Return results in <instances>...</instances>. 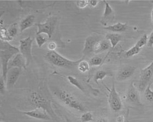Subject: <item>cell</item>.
<instances>
[{
	"instance_id": "cell-1",
	"label": "cell",
	"mask_w": 153,
	"mask_h": 122,
	"mask_svg": "<svg viewBox=\"0 0 153 122\" xmlns=\"http://www.w3.org/2000/svg\"><path fill=\"white\" fill-rule=\"evenodd\" d=\"M30 101L31 105L35 107L45 110L53 121L59 122L57 115L52 108L51 102L48 98L36 91H33L30 95Z\"/></svg>"
},
{
	"instance_id": "cell-2",
	"label": "cell",
	"mask_w": 153,
	"mask_h": 122,
	"mask_svg": "<svg viewBox=\"0 0 153 122\" xmlns=\"http://www.w3.org/2000/svg\"><path fill=\"white\" fill-rule=\"evenodd\" d=\"M53 94L59 99L63 104L68 107L79 112H85L86 109L83 104L73 95L65 90H56Z\"/></svg>"
},
{
	"instance_id": "cell-3",
	"label": "cell",
	"mask_w": 153,
	"mask_h": 122,
	"mask_svg": "<svg viewBox=\"0 0 153 122\" xmlns=\"http://www.w3.org/2000/svg\"><path fill=\"white\" fill-rule=\"evenodd\" d=\"M45 56L46 59L53 65L65 68H72L78 66L79 63L83 59L82 58L77 61L70 60L61 55L56 51H49Z\"/></svg>"
},
{
	"instance_id": "cell-4",
	"label": "cell",
	"mask_w": 153,
	"mask_h": 122,
	"mask_svg": "<svg viewBox=\"0 0 153 122\" xmlns=\"http://www.w3.org/2000/svg\"><path fill=\"white\" fill-rule=\"evenodd\" d=\"M106 89L108 90V102L110 107L113 111L118 112L122 110L123 108L122 101L115 87L114 81H112L111 89Z\"/></svg>"
},
{
	"instance_id": "cell-5",
	"label": "cell",
	"mask_w": 153,
	"mask_h": 122,
	"mask_svg": "<svg viewBox=\"0 0 153 122\" xmlns=\"http://www.w3.org/2000/svg\"><path fill=\"white\" fill-rule=\"evenodd\" d=\"M57 21V18L56 16H52L49 17L45 23L38 24V31L36 35L44 34L48 35L49 38H51L56 28Z\"/></svg>"
},
{
	"instance_id": "cell-6",
	"label": "cell",
	"mask_w": 153,
	"mask_h": 122,
	"mask_svg": "<svg viewBox=\"0 0 153 122\" xmlns=\"http://www.w3.org/2000/svg\"><path fill=\"white\" fill-rule=\"evenodd\" d=\"M153 77V61L149 66L142 69L140 72V79L138 89L142 92L149 85Z\"/></svg>"
},
{
	"instance_id": "cell-7",
	"label": "cell",
	"mask_w": 153,
	"mask_h": 122,
	"mask_svg": "<svg viewBox=\"0 0 153 122\" xmlns=\"http://www.w3.org/2000/svg\"><path fill=\"white\" fill-rule=\"evenodd\" d=\"M33 40L30 36L20 40L19 51L25 57L27 62V66H29L32 59V44Z\"/></svg>"
},
{
	"instance_id": "cell-8",
	"label": "cell",
	"mask_w": 153,
	"mask_h": 122,
	"mask_svg": "<svg viewBox=\"0 0 153 122\" xmlns=\"http://www.w3.org/2000/svg\"><path fill=\"white\" fill-rule=\"evenodd\" d=\"M0 55H1L2 70V76L4 78V81H6L7 72L8 70V64L10 59L16 55V54L14 53L10 52L7 51L1 50Z\"/></svg>"
},
{
	"instance_id": "cell-9",
	"label": "cell",
	"mask_w": 153,
	"mask_h": 122,
	"mask_svg": "<svg viewBox=\"0 0 153 122\" xmlns=\"http://www.w3.org/2000/svg\"><path fill=\"white\" fill-rule=\"evenodd\" d=\"M22 73V69L19 68H12L8 70L6 78V87L8 89L13 88L17 83Z\"/></svg>"
},
{
	"instance_id": "cell-10",
	"label": "cell",
	"mask_w": 153,
	"mask_h": 122,
	"mask_svg": "<svg viewBox=\"0 0 153 122\" xmlns=\"http://www.w3.org/2000/svg\"><path fill=\"white\" fill-rule=\"evenodd\" d=\"M100 38L97 35H92L87 37L84 42L83 53L84 56L89 55L94 52V48L97 42L100 41Z\"/></svg>"
},
{
	"instance_id": "cell-11",
	"label": "cell",
	"mask_w": 153,
	"mask_h": 122,
	"mask_svg": "<svg viewBox=\"0 0 153 122\" xmlns=\"http://www.w3.org/2000/svg\"><path fill=\"white\" fill-rule=\"evenodd\" d=\"M126 100L127 102L131 104L135 105L142 106V104L140 102L139 92L137 90L134 85L133 82L130 85L127 92L126 95Z\"/></svg>"
},
{
	"instance_id": "cell-12",
	"label": "cell",
	"mask_w": 153,
	"mask_h": 122,
	"mask_svg": "<svg viewBox=\"0 0 153 122\" xmlns=\"http://www.w3.org/2000/svg\"><path fill=\"white\" fill-rule=\"evenodd\" d=\"M21 112L23 115H27L28 117H30L33 118L44 121H50L52 119L49 114L45 110L41 108H36L35 109L31 111H21Z\"/></svg>"
},
{
	"instance_id": "cell-13",
	"label": "cell",
	"mask_w": 153,
	"mask_h": 122,
	"mask_svg": "<svg viewBox=\"0 0 153 122\" xmlns=\"http://www.w3.org/2000/svg\"><path fill=\"white\" fill-rule=\"evenodd\" d=\"M27 62L25 57L21 53H18L10 59L8 64V70L12 68H19L21 69H25Z\"/></svg>"
},
{
	"instance_id": "cell-14",
	"label": "cell",
	"mask_w": 153,
	"mask_h": 122,
	"mask_svg": "<svg viewBox=\"0 0 153 122\" xmlns=\"http://www.w3.org/2000/svg\"><path fill=\"white\" fill-rule=\"evenodd\" d=\"M136 67L127 65L123 67L122 68L119 70L117 75V80L120 81H122L127 80L133 75L136 71Z\"/></svg>"
},
{
	"instance_id": "cell-15",
	"label": "cell",
	"mask_w": 153,
	"mask_h": 122,
	"mask_svg": "<svg viewBox=\"0 0 153 122\" xmlns=\"http://www.w3.org/2000/svg\"><path fill=\"white\" fill-rule=\"evenodd\" d=\"M122 35H120L117 33H108L105 36V38L108 40L111 46L110 52L118 45V43L122 41Z\"/></svg>"
},
{
	"instance_id": "cell-16",
	"label": "cell",
	"mask_w": 153,
	"mask_h": 122,
	"mask_svg": "<svg viewBox=\"0 0 153 122\" xmlns=\"http://www.w3.org/2000/svg\"><path fill=\"white\" fill-rule=\"evenodd\" d=\"M127 28V23H122L118 22L115 24L109 25L108 27H104L105 30L108 31L113 32V33H122L125 32Z\"/></svg>"
},
{
	"instance_id": "cell-17",
	"label": "cell",
	"mask_w": 153,
	"mask_h": 122,
	"mask_svg": "<svg viewBox=\"0 0 153 122\" xmlns=\"http://www.w3.org/2000/svg\"><path fill=\"white\" fill-rule=\"evenodd\" d=\"M35 17L34 15H29L25 18L20 24V30L21 32H24L26 29L33 26L35 21Z\"/></svg>"
},
{
	"instance_id": "cell-18",
	"label": "cell",
	"mask_w": 153,
	"mask_h": 122,
	"mask_svg": "<svg viewBox=\"0 0 153 122\" xmlns=\"http://www.w3.org/2000/svg\"><path fill=\"white\" fill-rule=\"evenodd\" d=\"M1 50L2 51H7L10 52L14 53L17 55L18 53L20 52L19 49L12 45L8 41H1Z\"/></svg>"
},
{
	"instance_id": "cell-19",
	"label": "cell",
	"mask_w": 153,
	"mask_h": 122,
	"mask_svg": "<svg viewBox=\"0 0 153 122\" xmlns=\"http://www.w3.org/2000/svg\"><path fill=\"white\" fill-rule=\"evenodd\" d=\"M104 2L105 3V10L102 16V20L105 21L112 16L114 12L107 1H104Z\"/></svg>"
},
{
	"instance_id": "cell-20",
	"label": "cell",
	"mask_w": 153,
	"mask_h": 122,
	"mask_svg": "<svg viewBox=\"0 0 153 122\" xmlns=\"http://www.w3.org/2000/svg\"><path fill=\"white\" fill-rule=\"evenodd\" d=\"M67 80L70 84H72L73 86L77 88L78 90L81 91L82 92H85V89L82 84H81L80 81L76 79V78L73 77L72 75H69L67 78Z\"/></svg>"
},
{
	"instance_id": "cell-21",
	"label": "cell",
	"mask_w": 153,
	"mask_h": 122,
	"mask_svg": "<svg viewBox=\"0 0 153 122\" xmlns=\"http://www.w3.org/2000/svg\"><path fill=\"white\" fill-rule=\"evenodd\" d=\"M49 36L46 34H41L35 36V40L39 47L41 48L49 40Z\"/></svg>"
},
{
	"instance_id": "cell-22",
	"label": "cell",
	"mask_w": 153,
	"mask_h": 122,
	"mask_svg": "<svg viewBox=\"0 0 153 122\" xmlns=\"http://www.w3.org/2000/svg\"><path fill=\"white\" fill-rule=\"evenodd\" d=\"M110 73L108 72L106 70H98L97 72L95 73L94 77V81L97 83L98 84V81L99 80H102L105 78L110 75Z\"/></svg>"
},
{
	"instance_id": "cell-23",
	"label": "cell",
	"mask_w": 153,
	"mask_h": 122,
	"mask_svg": "<svg viewBox=\"0 0 153 122\" xmlns=\"http://www.w3.org/2000/svg\"><path fill=\"white\" fill-rule=\"evenodd\" d=\"M90 64L89 62L82 59L78 65V69L82 73H85L90 70Z\"/></svg>"
},
{
	"instance_id": "cell-24",
	"label": "cell",
	"mask_w": 153,
	"mask_h": 122,
	"mask_svg": "<svg viewBox=\"0 0 153 122\" xmlns=\"http://www.w3.org/2000/svg\"><path fill=\"white\" fill-rule=\"evenodd\" d=\"M111 47L110 41L108 40H104L100 41V47L97 53L102 52L105 51H107Z\"/></svg>"
},
{
	"instance_id": "cell-25",
	"label": "cell",
	"mask_w": 153,
	"mask_h": 122,
	"mask_svg": "<svg viewBox=\"0 0 153 122\" xmlns=\"http://www.w3.org/2000/svg\"><path fill=\"white\" fill-rule=\"evenodd\" d=\"M0 37L1 41H10L13 40V38H10L8 34V30L6 28H1L0 30Z\"/></svg>"
},
{
	"instance_id": "cell-26",
	"label": "cell",
	"mask_w": 153,
	"mask_h": 122,
	"mask_svg": "<svg viewBox=\"0 0 153 122\" xmlns=\"http://www.w3.org/2000/svg\"><path fill=\"white\" fill-rule=\"evenodd\" d=\"M141 50V49L137 47V46L134 45L131 47V49H129L126 52L125 56L127 58L132 57L133 56H135L136 55L138 54Z\"/></svg>"
},
{
	"instance_id": "cell-27",
	"label": "cell",
	"mask_w": 153,
	"mask_h": 122,
	"mask_svg": "<svg viewBox=\"0 0 153 122\" xmlns=\"http://www.w3.org/2000/svg\"><path fill=\"white\" fill-rule=\"evenodd\" d=\"M89 63L91 66H99L104 63V61L100 57L94 56L90 59Z\"/></svg>"
},
{
	"instance_id": "cell-28",
	"label": "cell",
	"mask_w": 153,
	"mask_h": 122,
	"mask_svg": "<svg viewBox=\"0 0 153 122\" xmlns=\"http://www.w3.org/2000/svg\"><path fill=\"white\" fill-rule=\"evenodd\" d=\"M144 94L146 100L153 104V91L151 89V84L146 87L144 90Z\"/></svg>"
},
{
	"instance_id": "cell-29",
	"label": "cell",
	"mask_w": 153,
	"mask_h": 122,
	"mask_svg": "<svg viewBox=\"0 0 153 122\" xmlns=\"http://www.w3.org/2000/svg\"><path fill=\"white\" fill-rule=\"evenodd\" d=\"M81 122H90L93 121V115L89 112H84L80 117Z\"/></svg>"
},
{
	"instance_id": "cell-30",
	"label": "cell",
	"mask_w": 153,
	"mask_h": 122,
	"mask_svg": "<svg viewBox=\"0 0 153 122\" xmlns=\"http://www.w3.org/2000/svg\"><path fill=\"white\" fill-rule=\"evenodd\" d=\"M148 41V36L147 34H144L139 38L135 45L138 47L140 49H142V47L147 44Z\"/></svg>"
},
{
	"instance_id": "cell-31",
	"label": "cell",
	"mask_w": 153,
	"mask_h": 122,
	"mask_svg": "<svg viewBox=\"0 0 153 122\" xmlns=\"http://www.w3.org/2000/svg\"><path fill=\"white\" fill-rule=\"evenodd\" d=\"M16 24L12 25L10 28L8 29V33L10 38H13L14 36L17 34L18 29Z\"/></svg>"
},
{
	"instance_id": "cell-32",
	"label": "cell",
	"mask_w": 153,
	"mask_h": 122,
	"mask_svg": "<svg viewBox=\"0 0 153 122\" xmlns=\"http://www.w3.org/2000/svg\"><path fill=\"white\" fill-rule=\"evenodd\" d=\"M76 4L77 7L81 9L85 8L89 5V1L88 0H78L76 1Z\"/></svg>"
},
{
	"instance_id": "cell-33",
	"label": "cell",
	"mask_w": 153,
	"mask_h": 122,
	"mask_svg": "<svg viewBox=\"0 0 153 122\" xmlns=\"http://www.w3.org/2000/svg\"><path fill=\"white\" fill-rule=\"evenodd\" d=\"M6 87V81L4 80V78L1 75L0 78V91L1 94L4 95V94Z\"/></svg>"
},
{
	"instance_id": "cell-34",
	"label": "cell",
	"mask_w": 153,
	"mask_h": 122,
	"mask_svg": "<svg viewBox=\"0 0 153 122\" xmlns=\"http://www.w3.org/2000/svg\"><path fill=\"white\" fill-rule=\"evenodd\" d=\"M56 47H57V45H56V42H54V41L50 42L48 45V48L49 49L50 51H55Z\"/></svg>"
},
{
	"instance_id": "cell-35",
	"label": "cell",
	"mask_w": 153,
	"mask_h": 122,
	"mask_svg": "<svg viewBox=\"0 0 153 122\" xmlns=\"http://www.w3.org/2000/svg\"><path fill=\"white\" fill-rule=\"evenodd\" d=\"M147 45L150 48L152 47V46H153V30L152 33H150L149 36Z\"/></svg>"
},
{
	"instance_id": "cell-36",
	"label": "cell",
	"mask_w": 153,
	"mask_h": 122,
	"mask_svg": "<svg viewBox=\"0 0 153 122\" xmlns=\"http://www.w3.org/2000/svg\"><path fill=\"white\" fill-rule=\"evenodd\" d=\"M98 1L97 0H90L89 1V5H90L91 7H95L98 4Z\"/></svg>"
},
{
	"instance_id": "cell-37",
	"label": "cell",
	"mask_w": 153,
	"mask_h": 122,
	"mask_svg": "<svg viewBox=\"0 0 153 122\" xmlns=\"http://www.w3.org/2000/svg\"><path fill=\"white\" fill-rule=\"evenodd\" d=\"M125 119L123 115H118L116 118V122H125Z\"/></svg>"
},
{
	"instance_id": "cell-38",
	"label": "cell",
	"mask_w": 153,
	"mask_h": 122,
	"mask_svg": "<svg viewBox=\"0 0 153 122\" xmlns=\"http://www.w3.org/2000/svg\"><path fill=\"white\" fill-rule=\"evenodd\" d=\"M96 122H108L107 120L104 118H100L98 119Z\"/></svg>"
},
{
	"instance_id": "cell-39",
	"label": "cell",
	"mask_w": 153,
	"mask_h": 122,
	"mask_svg": "<svg viewBox=\"0 0 153 122\" xmlns=\"http://www.w3.org/2000/svg\"><path fill=\"white\" fill-rule=\"evenodd\" d=\"M151 2L153 4V10H152V23L153 24V1H151Z\"/></svg>"
},
{
	"instance_id": "cell-40",
	"label": "cell",
	"mask_w": 153,
	"mask_h": 122,
	"mask_svg": "<svg viewBox=\"0 0 153 122\" xmlns=\"http://www.w3.org/2000/svg\"><path fill=\"white\" fill-rule=\"evenodd\" d=\"M66 119L67 122H72L71 120H70L67 117H66Z\"/></svg>"
},
{
	"instance_id": "cell-41",
	"label": "cell",
	"mask_w": 153,
	"mask_h": 122,
	"mask_svg": "<svg viewBox=\"0 0 153 122\" xmlns=\"http://www.w3.org/2000/svg\"><path fill=\"white\" fill-rule=\"evenodd\" d=\"M1 122H2V121H1Z\"/></svg>"
}]
</instances>
